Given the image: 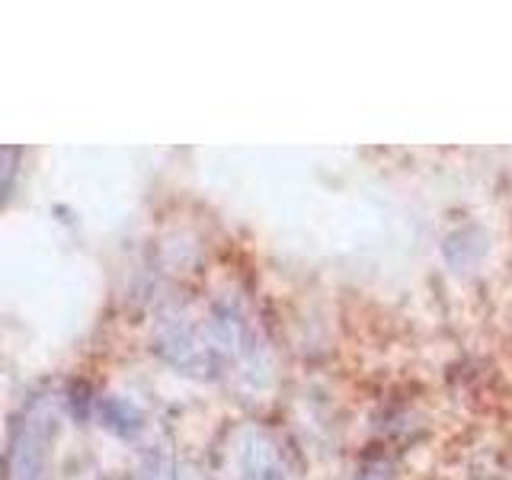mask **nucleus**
<instances>
[{
  "label": "nucleus",
  "mask_w": 512,
  "mask_h": 480,
  "mask_svg": "<svg viewBox=\"0 0 512 480\" xmlns=\"http://www.w3.org/2000/svg\"><path fill=\"white\" fill-rule=\"evenodd\" d=\"M48 416H26L10 439V480H45Z\"/></svg>",
  "instance_id": "nucleus-1"
},
{
  "label": "nucleus",
  "mask_w": 512,
  "mask_h": 480,
  "mask_svg": "<svg viewBox=\"0 0 512 480\" xmlns=\"http://www.w3.org/2000/svg\"><path fill=\"white\" fill-rule=\"evenodd\" d=\"M356 480H391V474H388L384 464H375V468H365Z\"/></svg>",
  "instance_id": "nucleus-2"
}]
</instances>
